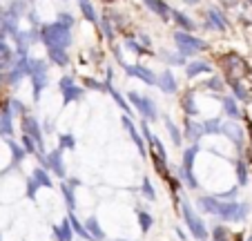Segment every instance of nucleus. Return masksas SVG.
Instances as JSON below:
<instances>
[{"label": "nucleus", "mask_w": 252, "mask_h": 241, "mask_svg": "<svg viewBox=\"0 0 252 241\" xmlns=\"http://www.w3.org/2000/svg\"><path fill=\"white\" fill-rule=\"evenodd\" d=\"M179 176H181V181H186V183H188V188H192V190L199 188V183H196V179L192 176L190 170H183V168H181V170H179Z\"/></svg>", "instance_id": "obj_31"}, {"label": "nucleus", "mask_w": 252, "mask_h": 241, "mask_svg": "<svg viewBox=\"0 0 252 241\" xmlns=\"http://www.w3.org/2000/svg\"><path fill=\"white\" fill-rule=\"evenodd\" d=\"M223 109H225V114H228L230 118H239L241 116V112H239V107H237V103H234V99H223Z\"/></svg>", "instance_id": "obj_23"}, {"label": "nucleus", "mask_w": 252, "mask_h": 241, "mask_svg": "<svg viewBox=\"0 0 252 241\" xmlns=\"http://www.w3.org/2000/svg\"><path fill=\"white\" fill-rule=\"evenodd\" d=\"M176 235L181 237V241H188V235H186V232L181 230V228H176Z\"/></svg>", "instance_id": "obj_50"}, {"label": "nucleus", "mask_w": 252, "mask_h": 241, "mask_svg": "<svg viewBox=\"0 0 252 241\" xmlns=\"http://www.w3.org/2000/svg\"><path fill=\"white\" fill-rule=\"evenodd\" d=\"M49 58H52L56 65H67V63H69L67 52L65 49H58V47H49Z\"/></svg>", "instance_id": "obj_19"}, {"label": "nucleus", "mask_w": 252, "mask_h": 241, "mask_svg": "<svg viewBox=\"0 0 252 241\" xmlns=\"http://www.w3.org/2000/svg\"><path fill=\"white\" fill-rule=\"evenodd\" d=\"M27 185H29V188H27V194L33 199V194H36V188H38V185H36V181H33V179H29Z\"/></svg>", "instance_id": "obj_46"}, {"label": "nucleus", "mask_w": 252, "mask_h": 241, "mask_svg": "<svg viewBox=\"0 0 252 241\" xmlns=\"http://www.w3.org/2000/svg\"><path fill=\"white\" fill-rule=\"evenodd\" d=\"M250 208L248 204H237V201H223L221 204V212H219V219L223 221H243L248 217Z\"/></svg>", "instance_id": "obj_3"}, {"label": "nucleus", "mask_w": 252, "mask_h": 241, "mask_svg": "<svg viewBox=\"0 0 252 241\" xmlns=\"http://www.w3.org/2000/svg\"><path fill=\"white\" fill-rule=\"evenodd\" d=\"M61 192H63V197H65V201H67V206H69L71 210L76 208V197H74V192H71V188L69 185H61Z\"/></svg>", "instance_id": "obj_27"}, {"label": "nucleus", "mask_w": 252, "mask_h": 241, "mask_svg": "<svg viewBox=\"0 0 252 241\" xmlns=\"http://www.w3.org/2000/svg\"><path fill=\"white\" fill-rule=\"evenodd\" d=\"M127 96H129V101L138 107V112L143 114V118H157V107H154V103L150 99H141L136 92H129Z\"/></svg>", "instance_id": "obj_6"}, {"label": "nucleus", "mask_w": 252, "mask_h": 241, "mask_svg": "<svg viewBox=\"0 0 252 241\" xmlns=\"http://www.w3.org/2000/svg\"><path fill=\"white\" fill-rule=\"evenodd\" d=\"M183 107L188 109V114H190V116H194V114H196V107H194V103H192V96H186V99H183Z\"/></svg>", "instance_id": "obj_41"}, {"label": "nucleus", "mask_w": 252, "mask_h": 241, "mask_svg": "<svg viewBox=\"0 0 252 241\" xmlns=\"http://www.w3.org/2000/svg\"><path fill=\"white\" fill-rule=\"evenodd\" d=\"M141 130H143V134H145V138H148V141H150V138H152V137H154V134H152V132H150V128H148V123H145V121H143Z\"/></svg>", "instance_id": "obj_47"}, {"label": "nucleus", "mask_w": 252, "mask_h": 241, "mask_svg": "<svg viewBox=\"0 0 252 241\" xmlns=\"http://www.w3.org/2000/svg\"><path fill=\"white\" fill-rule=\"evenodd\" d=\"M45 83H47V78H45V71H40V74H33V94H36V99H38L40 90L45 87Z\"/></svg>", "instance_id": "obj_28"}, {"label": "nucleus", "mask_w": 252, "mask_h": 241, "mask_svg": "<svg viewBox=\"0 0 252 241\" xmlns=\"http://www.w3.org/2000/svg\"><path fill=\"white\" fill-rule=\"evenodd\" d=\"M237 174H239V185H246L248 183V172H246V163H243V161L237 163Z\"/></svg>", "instance_id": "obj_37"}, {"label": "nucleus", "mask_w": 252, "mask_h": 241, "mask_svg": "<svg viewBox=\"0 0 252 241\" xmlns=\"http://www.w3.org/2000/svg\"><path fill=\"white\" fill-rule=\"evenodd\" d=\"M210 87H212V90H221V80H210Z\"/></svg>", "instance_id": "obj_49"}, {"label": "nucleus", "mask_w": 252, "mask_h": 241, "mask_svg": "<svg viewBox=\"0 0 252 241\" xmlns=\"http://www.w3.org/2000/svg\"><path fill=\"white\" fill-rule=\"evenodd\" d=\"M158 87H161L165 94H172V92H176V83H174V76L170 74V71H163L161 76H158Z\"/></svg>", "instance_id": "obj_14"}, {"label": "nucleus", "mask_w": 252, "mask_h": 241, "mask_svg": "<svg viewBox=\"0 0 252 241\" xmlns=\"http://www.w3.org/2000/svg\"><path fill=\"white\" fill-rule=\"evenodd\" d=\"M174 18H176V23L181 25L183 29H188V32H190V29H194V23H192V20L188 18V16H183L181 11H176V14H174Z\"/></svg>", "instance_id": "obj_35"}, {"label": "nucleus", "mask_w": 252, "mask_h": 241, "mask_svg": "<svg viewBox=\"0 0 252 241\" xmlns=\"http://www.w3.org/2000/svg\"><path fill=\"white\" fill-rule=\"evenodd\" d=\"M23 11H25V2H23V0H16V2H14V9H11V14H23Z\"/></svg>", "instance_id": "obj_43"}, {"label": "nucleus", "mask_w": 252, "mask_h": 241, "mask_svg": "<svg viewBox=\"0 0 252 241\" xmlns=\"http://www.w3.org/2000/svg\"><path fill=\"white\" fill-rule=\"evenodd\" d=\"M0 132L5 137H9L14 132V128H11V112H2V116H0Z\"/></svg>", "instance_id": "obj_22"}, {"label": "nucleus", "mask_w": 252, "mask_h": 241, "mask_svg": "<svg viewBox=\"0 0 252 241\" xmlns=\"http://www.w3.org/2000/svg\"><path fill=\"white\" fill-rule=\"evenodd\" d=\"M9 147H11V154H14V161H18V159H23V156H25V150L18 145V143L9 141Z\"/></svg>", "instance_id": "obj_39"}, {"label": "nucleus", "mask_w": 252, "mask_h": 241, "mask_svg": "<svg viewBox=\"0 0 252 241\" xmlns=\"http://www.w3.org/2000/svg\"><path fill=\"white\" fill-rule=\"evenodd\" d=\"M219 132H221V121L210 118V121L203 123V134H219Z\"/></svg>", "instance_id": "obj_24"}, {"label": "nucleus", "mask_w": 252, "mask_h": 241, "mask_svg": "<svg viewBox=\"0 0 252 241\" xmlns=\"http://www.w3.org/2000/svg\"><path fill=\"white\" fill-rule=\"evenodd\" d=\"M208 18H210V23H212V27H217L219 32H223V29L228 27L225 18H223V16H221L217 9H210V11H208Z\"/></svg>", "instance_id": "obj_21"}, {"label": "nucleus", "mask_w": 252, "mask_h": 241, "mask_svg": "<svg viewBox=\"0 0 252 241\" xmlns=\"http://www.w3.org/2000/svg\"><path fill=\"white\" fill-rule=\"evenodd\" d=\"M23 130L27 132L25 137H29L33 143H36L38 152H43V134H40V125H38V121H36L33 116H25V118H23Z\"/></svg>", "instance_id": "obj_5"}, {"label": "nucleus", "mask_w": 252, "mask_h": 241, "mask_svg": "<svg viewBox=\"0 0 252 241\" xmlns=\"http://www.w3.org/2000/svg\"><path fill=\"white\" fill-rule=\"evenodd\" d=\"M127 74L129 76H138V78H141L143 83H148V85H154V83H157V78H154L152 71L143 69V67H127Z\"/></svg>", "instance_id": "obj_12"}, {"label": "nucleus", "mask_w": 252, "mask_h": 241, "mask_svg": "<svg viewBox=\"0 0 252 241\" xmlns=\"http://www.w3.org/2000/svg\"><path fill=\"white\" fill-rule=\"evenodd\" d=\"M43 40L47 43V47H58V49H65L69 47L71 43V36H69V29L67 25H47L43 27Z\"/></svg>", "instance_id": "obj_1"}, {"label": "nucleus", "mask_w": 252, "mask_h": 241, "mask_svg": "<svg viewBox=\"0 0 252 241\" xmlns=\"http://www.w3.org/2000/svg\"><path fill=\"white\" fill-rule=\"evenodd\" d=\"M71 239H74V232H71L69 221L65 219L61 226L54 228V241H71Z\"/></svg>", "instance_id": "obj_10"}, {"label": "nucleus", "mask_w": 252, "mask_h": 241, "mask_svg": "<svg viewBox=\"0 0 252 241\" xmlns=\"http://www.w3.org/2000/svg\"><path fill=\"white\" fill-rule=\"evenodd\" d=\"M78 2H81V9H83V14H85V18L96 23V11H94V7L90 5V0H78Z\"/></svg>", "instance_id": "obj_30"}, {"label": "nucleus", "mask_w": 252, "mask_h": 241, "mask_svg": "<svg viewBox=\"0 0 252 241\" xmlns=\"http://www.w3.org/2000/svg\"><path fill=\"white\" fill-rule=\"evenodd\" d=\"M212 237H214V241H230V232L225 230L223 226H217V228H214Z\"/></svg>", "instance_id": "obj_34"}, {"label": "nucleus", "mask_w": 252, "mask_h": 241, "mask_svg": "<svg viewBox=\"0 0 252 241\" xmlns=\"http://www.w3.org/2000/svg\"><path fill=\"white\" fill-rule=\"evenodd\" d=\"M61 147L63 150H74V147H76V141H74V137H69V134H63L61 137Z\"/></svg>", "instance_id": "obj_38"}, {"label": "nucleus", "mask_w": 252, "mask_h": 241, "mask_svg": "<svg viewBox=\"0 0 252 241\" xmlns=\"http://www.w3.org/2000/svg\"><path fill=\"white\" fill-rule=\"evenodd\" d=\"M165 125H167V130H170V137H172V141H174V145H181L183 137H181V132H179V128L172 123L170 118H165Z\"/></svg>", "instance_id": "obj_25"}, {"label": "nucleus", "mask_w": 252, "mask_h": 241, "mask_svg": "<svg viewBox=\"0 0 252 241\" xmlns=\"http://www.w3.org/2000/svg\"><path fill=\"white\" fill-rule=\"evenodd\" d=\"M87 85H90V87H96V90H98V83H94V80H92V78H87Z\"/></svg>", "instance_id": "obj_51"}, {"label": "nucleus", "mask_w": 252, "mask_h": 241, "mask_svg": "<svg viewBox=\"0 0 252 241\" xmlns=\"http://www.w3.org/2000/svg\"><path fill=\"white\" fill-rule=\"evenodd\" d=\"M176 45H179V52L181 54H194V52H203L208 45L203 43V40H199V38L190 36L188 32H176Z\"/></svg>", "instance_id": "obj_4"}, {"label": "nucleus", "mask_w": 252, "mask_h": 241, "mask_svg": "<svg viewBox=\"0 0 252 241\" xmlns=\"http://www.w3.org/2000/svg\"><path fill=\"white\" fill-rule=\"evenodd\" d=\"M199 150L201 147L194 143V145H190L186 152H183V170L192 172V168H194V159H196V154H199Z\"/></svg>", "instance_id": "obj_15"}, {"label": "nucleus", "mask_w": 252, "mask_h": 241, "mask_svg": "<svg viewBox=\"0 0 252 241\" xmlns=\"http://www.w3.org/2000/svg\"><path fill=\"white\" fill-rule=\"evenodd\" d=\"M32 179L36 181V185H43V188H54V183H52V179H49V174L45 172V168H36Z\"/></svg>", "instance_id": "obj_18"}, {"label": "nucleus", "mask_w": 252, "mask_h": 241, "mask_svg": "<svg viewBox=\"0 0 252 241\" xmlns=\"http://www.w3.org/2000/svg\"><path fill=\"white\" fill-rule=\"evenodd\" d=\"M63 92H65V103H69V101L81 99V96H83V90H81V87H74V85L67 87V90H63Z\"/></svg>", "instance_id": "obj_32"}, {"label": "nucleus", "mask_w": 252, "mask_h": 241, "mask_svg": "<svg viewBox=\"0 0 252 241\" xmlns=\"http://www.w3.org/2000/svg\"><path fill=\"white\" fill-rule=\"evenodd\" d=\"M23 145H25V150H27V152H33V154H38V147H36V143H33L29 137H23Z\"/></svg>", "instance_id": "obj_40"}, {"label": "nucleus", "mask_w": 252, "mask_h": 241, "mask_svg": "<svg viewBox=\"0 0 252 241\" xmlns=\"http://www.w3.org/2000/svg\"><path fill=\"white\" fill-rule=\"evenodd\" d=\"M138 221H141V230L143 232H148L150 228H152V217H150L148 212H143V210L138 212Z\"/></svg>", "instance_id": "obj_36"}, {"label": "nucleus", "mask_w": 252, "mask_h": 241, "mask_svg": "<svg viewBox=\"0 0 252 241\" xmlns=\"http://www.w3.org/2000/svg\"><path fill=\"white\" fill-rule=\"evenodd\" d=\"M110 94H112V96H114V101H116V103H119V105H121V107H123V109H125V112H127V114H129V107H127V103H125V101H123V96H121V94H119V92H114V90H110Z\"/></svg>", "instance_id": "obj_42"}, {"label": "nucleus", "mask_w": 252, "mask_h": 241, "mask_svg": "<svg viewBox=\"0 0 252 241\" xmlns=\"http://www.w3.org/2000/svg\"><path fill=\"white\" fill-rule=\"evenodd\" d=\"M67 221H69V226H71V232H76L81 239H85V241H92V237L87 235V230H85V226H83L81 221L76 219V214L74 212H69V217H67Z\"/></svg>", "instance_id": "obj_13"}, {"label": "nucleus", "mask_w": 252, "mask_h": 241, "mask_svg": "<svg viewBox=\"0 0 252 241\" xmlns=\"http://www.w3.org/2000/svg\"><path fill=\"white\" fill-rule=\"evenodd\" d=\"M199 210H203V212H208V214H214V217H219V212H221V201L219 197H201L199 201Z\"/></svg>", "instance_id": "obj_7"}, {"label": "nucleus", "mask_w": 252, "mask_h": 241, "mask_svg": "<svg viewBox=\"0 0 252 241\" xmlns=\"http://www.w3.org/2000/svg\"><path fill=\"white\" fill-rule=\"evenodd\" d=\"M221 132H223V134H228V138H232L234 143H241V138H243L241 128H237V125H232V123H228V125H221Z\"/></svg>", "instance_id": "obj_20"}, {"label": "nucleus", "mask_w": 252, "mask_h": 241, "mask_svg": "<svg viewBox=\"0 0 252 241\" xmlns=\"http://www.w3.org/2000/svg\"><path fill=\"white\" fill-rule=\"evenodd\" d=\"M11 109H14V112H11V116H14V114H20L23 112V103H18V101H11Z\"/></svg>", "instance_id": "obj_45"}, {"label": "nucleus", "mask_w": 252, "mask_h": 241, "mask_svg": "<svg viewBox=\"0 0 252 241\" xmlns=\"http://www.w3.org/2000/svg\"><path fill=\"white\" fill-rule=\"evenodd\" d=\"M203 71H210V65H205V63H190L188 65V76H196V74H203Z\"/></svg>", "instance_id": "obj_26"}, {"label": "nucleus", "mask_w": 252, "mask_h": 241, "mask_svg": "<svg viewBox=\"0 0 252 241\" xmlns=\"http://www.w3.org/2000/svg\"><path fill=\"white\" fill-rule=\"evenodd\" d=\"M123 125H125V130L129 132V137H132V141L136 143V147H138V152L141 154H145V145H143V138H141V134L136 132V128H134V123L129 121L127 116H123Z\"/></svg>", "instance_id": "obj_11"}, {"label": "nucleus", "mask_w": 252, "mask_h": 241, "mask_svg": "<svg viewBox=\"0 0 252 241\" xmlns=\"http://www.w3.org/2000/svg\"><path fill=\"white\" fill-rule=\"evenodd\" d=\"M47 168L52 172H56V176H65V163H63V147H58V150H54L52 154L47 156Z\"/></svg>", "instance_id": "obj_8"}, {"label": "nucleus", "mask_w": 252, "mask_h": 241, "mask_svg": "<svg viewBox=\"0 0 252 241\" xmlns=\"http://www.w3.org/2000/svg\"><path fill=\"white\" fill-rule=\"evenodd\" d=\"M145 5L150 7V9L154 11V14H158V16H163V18H170V7L163 2V0H145Z\"/></svg>", "instance_id": "obj_16"}, {"label": "nucleus", "mask_w": 252, "mask_h": 241, "mask_svg": "<svg viewBox=\"0 0 252 241\" xmlns=\"http://www.w3.org/2000/svg\"><path fill=\"white\" fill-rule=\"evenodd\" d=\"M103 25H105V36H110V38H114V27H112V23L110 20H103Z\"/></svg>", "instance_id": "obj_44"}, {"label": "nucleus", "mask_w": 252, "mask_h": 241, "mask_svg": "<svg viewBox=\"0 0 252 241\" xmlns=\"http://www.w3.org/2000/svg\"><path fill=\"white\" fill-rule=\"evenodd\" d=\"M141 192L145 194V197H148L150 201H154V199H157V192H154V188H152V183H150V179H143V183H141Z\"/></svg>", "instance_id": "obj_33"}, {"label": "nucleus", "mask_w": 252, "mask_h": 241, "mask_svg": "<svg viewBox=\"0 0 252 241\" xmlns=\"http://www.w3.org/2000/svg\"><path fill=\"white\" fill-rule=\"evenodd\" d=\"M85 230H87V235L92 237V241H103V237H105V232H103V228H100V223H98V219L96 217H90L85 223Z\"/></svg>", "instance_id": "obj_9"}, {"label": "nucleus", "mask_w": 252, "mask_h": 241, "mask_svg": "<svg viewBox=\"0 0 252 241\" xmlns=\"http://www.w3.org/2000/svg\"><path fill=\"white\" fill-rule=\"evenodd\" d=\"M186 130H188V138L190 141H199L203 137V123H194V121H188L186 123Z\"/></svg>", "instance_id": "obj_17"}, {"label": "nucleus", "mask_w": 252, "mask_h": 241, "mask_svg": "<svg viewBox=\"0 0 252 241\" xmlns=\"http://www.w3.org/2000/svg\"><path fill=\"white\" fill-rule=\"evenodd\" d=\"M181 208H183V219H186V226L190 228L192 237H194L196 241H205V239H208V230H205L203 221L199 219V214L192 210V206L188 204V201H183Z\"/></svg>", "instance_id": "obj_2"}, {"label": "nucleus", "mask_w": 252, "mask_h": 241, "mask_svg": "<svg viewBox=\"0 0 252 241\" xmlns=\"http://www.w3.org/2000/svg\"><path fill=\"white\" fill-rule=\"evenodd\" d=\"M71 85H74V80H71V78H65V80H63V83H61V87H63V90H67V87H71Z\"/></svg>", "instance_id": "obj_48"}, {"label": "nucleus", "mask_w": 252, "mask_h": 241, "mask_svg": "<svg viewBox=\"0 0 252 241\" xmlns=\"http://www.w3.org/2000/svg\"><path fill=\"white\" fill-rule=\"evenodd\" d=\"M9 61H11V52H9V47H7L5 40L0 38V67H5Z\"/></svg>", "instance_id": "obj_29"}]
</instances>
